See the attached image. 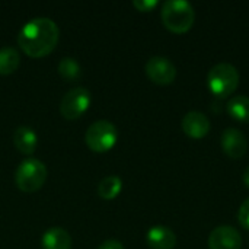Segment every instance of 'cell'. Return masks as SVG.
Returning a JSON list of instances; mask_svg holds the SVG:
<instances>
[{
	"mask_svg": "<svg viewBox=\"0 0 249 249\" xmlns=\"http://www.w3.org/2000/svg\"><path fill=\"white\" fill-rule=\"evenodd\" d=\"M160 18L169 31L182 34L194 25L196 12L193 4L187 0H166L162 4Z\"/></svg>",
	"mask_w": 249,
	"mask_h": 249,
	"instance_id": "obj_2",
	"label": "cell"
},
{
	"mask_svg": "<svg viewBox=\"0 0 249 249\" xmlns=\"http://www.w3.org/2000/svg\"><path fill=\"white\" fill-rule=\"evenodd\" d=\"M182 131L191 139H203L210 131V120L201 111H190L182 117Z\"/></svg>",
	"mask_w": 249,
	"mask_h": 249,
	"instance_id": "obj_10",
	"label": "cell"
},
{
	"mask_svg": "<svg viewBox=\"0 0 249 249\" xmlns=\"http://www.w3.org/2000/svg\"><path fill=\"white\" fill-rule=\"evenodd\" d=\"M238 220L244 229L249 231V197L241 204L238 210Z\"/></svg>",
	"mask_w": 249,
	"mask_h": 249,
	"instance_id": "obj_18",
	"label": "cell"
},
{
	"mask_svg": "<svg viewBox=\"0 0 249 249\" xmlns=\"http://www.w3.org/2000/svg\"><path fill=\"white\" fill-rule=\"evenodd\" d=\"M222 149L223 152L232 158V159H239L247 153L248 149V140L244 136V133L235 127L225 128L220 137Z\"/></svg>",
	"mask_w": 249,
	"mask_h": 249,
	"instance_id": "obj_9",
	"label": "cell"
},
{
	"mask_svg": "<svg viewBox=\"0 0 249 249\" xmlns=\"http://www.w3.org/2000/svg\"><path fill=\"white\" fill-rule=\"evenodd\" d=\"M20 64V55L13 47L0 48V74L7 76L18 70Z\"/></svg>",
	"mask_w": 249,
	"mask_h": 249,
	"instance_id": "obj_16",
	"label": "cell"
},
{
	"mask_svg": "<svg viewBox=\"0 0 249 249\" xmlns=\"http://www.w3.org/2000/svg\"><path fill=\"white\" fill-rule=\"evenodd\" d=\"M146 242L152 249H172L177 244V235L168 226H153L147 231Z\"/></svg>",
	"mask_w": 249,
	"mask_h": 249,
	"instance_id": "obj_11",
	"label": "cell"
},
{
	"mask_svg": "<svg viewBox=\"0 0 249 249\" xmlns=\"http://www.w3.org/2000/svg\"><path fill=\"white\" fill-rule=\"evenodd\" d=\"M242 236L233 226H219L212 231L209 236L210 249H241Z\"/></svg>",
	"mask_w": 249,
	"mask_h": 249,
	"instance_id": "obj_8",
	"label": "cell"
},
{
	"mask_svg": "<svg viewBox=\"0 0 249 249\" xmlns=\"http://www.w3.org/2000/svg\"><path fill=\"white\" fill-rule=\"evenodd\" d=\"M42 249H71V236L63 228H51L44 232Z\"/></svg>",
	"mask_w": 249,
	"mask_h": 249,
	"instance_id": "obj_13",
	"label": "cell"
},
{
	"mask_svg": "<svg viewBox=\"0 0 249 249\" xmlns=\"http://www.w3.org/2000/svg\"><path fill=\"white\" fill-rule=\"evenodd\" d=\"M117 139H118L117 127L107 120H99L90 124L85 136L88 147L96 153H105L111 150L115 146Z\"/></svg>",
	"mask_w": 249,
	"mask_h": 249,
	"instance_id": "obj_5",
	"label": "cell"
},
{
	"mask_svg": "<svg viewBox=\"0 0 249 249\" xmlns=\"http://www.w3.org/2000/svg\"><path fill=\"white\" fill-rule=\"evenodd\" d=\"M60 29L50 18H35L28 20L19 31L18 44L23 53L32 58L48 55L57 45Z\"/></svg>",
	"mask_w": 249,
	"mask_h": 249,
	"instance_id": "obj_1",
	"label": "cell"
},
{
	"mask_svg": "<svg viewBox=\"0 0 249 249\" xmlns=\"http://www.w3.org/2000/svg\"><path fill=\"white\" fill-rule=\"evenodd\" d=\"M47 166L39 159H25L16 169L15 182L16 187L23 193H35L38 191L47 181Z\"/></svg>",
	"mask_w": 249,
	"mask_h": 249,
	"instance_id": "obj_4",
	"label": "cell"
},
{
	"mask_svg": "<svg viewBox=\"0 0 249 249\" xmlns=\"http://www.w3.org/2000/svg\"><path fill=\"white\" fill-rule=\"evenodd\" d=\"M12 140H13L15 147L23 155H32L36 149V144H38L36 133L28 125H19L13 131Z\"/></svg>",
	"mask_w": 249,
	"mask_h": 249,
	"instance_id": "obj_12",
	"label": "cell"
},
{
	"mask_svg": "<svg viewBox=\"0 0 249 249\" xmlns=\"http://www.w3.org/2000/svg\"><path fill=\"white\" fill-rule=\"evenodd\" d=\"M60 76L66 80H74L80 76V66L71 57H63L57 66Z\"/></svg>",
	"mask_w": 249,
	"mask_h": 249,
	"instance_id": "obj_17",
	"label": "cell"
},
{
	"mask_svg": "<svg viewBox=\"0 0 249 249\" xmlns=\"http://www.w3.org/2000/svg\"><path fill=\"white\" fill-rule=\"evenodd\" d=\"M239 71L231 63L214 64L207 73L209 89L220 98H225L233 93L239 85Z\"/></svg>",
	"mask_w": 249,
	"mask_h": 249,
	"instance_id": "obj_3",
	"label": "cell"
},
{
	"mask_svg": "<svg viewBox=\"0 0 249 249\" xmlns=\"http://www.w3.org/2000/svg\"><path fill=\"white\" fill-rule=\"evenodd\" d=\"M147 77L156 85H171L177 77L175 64L165 55H153L144 66Z\"/></svg>",
	"mask_w": 249,
	"mask_h": 249,
	"instance_id": "obj_7",
	"label": "cell"
},
{
	"mask_svg": "<svg viewBox=\"0 0 249 249\" xmlns=\"http://www.w3.org/2000/svg\"><path fill=\"white\" fill-rule=\"evenodd\" d=\"M228 114L238 121L248 123L249 121V96L245 95H236L228 101L226 105Z\"/></svg>",
	"mask_w": 249,
	"mask_h": 249,
	"instance_id": "obj_14",
	"label": "cell"
},
{
	"mask_svg": "<svg viewBox=\"0 0 249 249\" xmlns=\"http://www.w3.org/2000/svg\"><path fill=\"white\" fill-rule=\"evenodd\" d=\"M133 6L140 12H150L158 6V0H133Z\"/></svg>",
	"mask_w": 249,
	"mask_h": 249,
	"instance_id": "obj_19",
	"label": "cell"
},
{
	"mask_svg": "<svg viewBox=\"0 0 249 249\" xmlns=\"http://www.w3.org/2000/svg\"><path fill=\"white\" fill-rule=\"evenodd\" d=\"M90 101L92 96L86 88H73L64 93L60 104V112L66 120H77L88 111Z\"/></svg>",
	"mask_w": 249,
	"mask_h": 249,
	"instance_id": "obj_6",
	"label": "cell"
},
{
	"mask_svg": "<svg viewBox=\"0 0 249 249\" xmlns=\"http://www.w3.org/2000/svg\"><path fill=\"white\" fill-rule=\"evenodd\" d=\"M98 249H124V245L117 239H108V241H104Z\"/></svg>",
	"mask_w": 249,
	"mask_h": 249,
	"instance_id": "obj_20",
	"label": "cell"
},
{
	"mask_svg": "<svg viewBox=\"0 0 249 249\" xmlns=\"http://www.w3.org/2000/svg\"><path fill=\"white\" fill-rule=\"evenodd\" d=\"M242 178H244V182H245V185L249 188V166L244 171V175H242Z\"/></svg>",
	"mask_w": 249,
	"mask_h": 249,
	"instance_id": "obj_21",
	"label": "cell"
},
{
	"mask_svg": "<svg viewBox=\"0 0 249 249\" xmlns=\"http://www.w3.org/2000/svg\"><path fill=\"white\" fill-rule=\"evenodd\" d=\"M123 190V181L118 175H108L98 185V196L102 200H114Z\"/></svg>",
	"mask_w": 249,
	"mask_h": 249,
	"instance_id": "obj_15",
	"label": "cell"
}]
</instances>
